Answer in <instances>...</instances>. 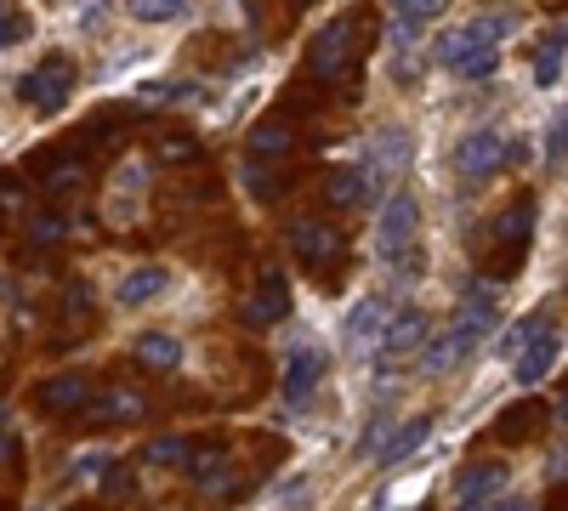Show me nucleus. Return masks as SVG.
<instances>
[{
  "label": "nucleus",
  "mask_w": 568,
  "mask_h": 511,
  "mask_svg": "<svg viewBox=\"0 0 568 511\" xmlns=\"http://www.w3.org/2000/svg\"><path fill=\"white\" fill-rule=\"evenodd\" d=\"M426 432H432V415H415V421H398L392 426V443H381V455L375 460H404V455H415V449H421L426 443Z\"/></svg>",
  "instance_id": "obj_22"
},
{
  "label": "nucleus",
  "mask_w": 568,
  "mask_h": 511,
  "mask_svg": "<svg viewBox=\"0 0 568 511\" xmlns=\"http://www.w3.org/2000/svg\"><path fill=\"white\" fill-rule=\"evenodd\" d=\"M165 290H171V273H165V267H137V273L120 279L114 301H120V307H148V301H160Z\"/></svg>",
  "instance_id": "obj_19"
},
{
  "label": "nucleus",
  "mask_w": 568,
  "mask_h": 511,
  "mask_svg": "<svg viewBox=\"0 0 568 511\" xmlns=\"http://www.w3.org/2000/svg\"><path fill=\"white\" fill-rule=\"evenodd\" d=\"M409 131L404 125H387V131H375L370 137V148H364V165H358V177H364V199H375L381 188H387L398 171L409 165Z\"/></svg>",
  "instance_id": "obj_1"
},
{
  "label": "nucleus",
  "mask_w": 568,
  "mask_h": 511,
  "mask_svg": "<svg viewBox=\"0 0 568 511\" xmlns=\"http://www.w3.org/2000/svg\"><path fill=\"white\" fill-rule=\"evenodd\" d=\"M449 0H398V40H415L421 35V23L444 18Z\"/></svg>",
  "instance_id": "obj_25"
},
{
  "label": "nucleus",
  "mask_w": 568,
  "mask_h": 511,
  "mask_svg": "<svg viewBox=\"0 0 568 511\" xmlns=\"http://www.w3.org/2000/svg\"><path fill=\"white\" fill-rule=\"evenodd\" d=\"M375 398H381V409H375V415H370V426H364V438H358V460H364V455H381V438H387V432H392V409H387V392H375Z\"/></svg>",
  "instance_id": "obj_27"
},
{
  "label": "nucleus",
  "mask_w": 568,
  "mask_h": 511,
  "mask_svg": "<svg viewBox=\"0 0 568 511\" xmlns=\"http://www.w3.org/2000/svg\"><path fill=\"white\" fill-rule=\"evenodd\" d=\"M540 421H546V409L529 398V404H517V409H506V415H500V438H506V443H523Z\"/></svg>",
  "instance_id": "obj_26"
},
{
  "label": "nucleus",
  "mask_w": 568,
  "mask_h": 511,
  "mask_svg": "<svg viewBox=\"0 0 568 511\" xmlns=\"http://www.w3.org/2000/svg\"><path fill=\"white\" fill-rule=\"evenodd\" d=\"M426 335H432V324H426L421 307H404V313L387 318V330H381V341H375V358H387V364H398V358L421 353Z\"/></svg>",
  "instance_id": "obj_9"
},
{
  "label": "nucleus",
  "mask_w": 568,
  "mask_h": 511,
  "mask_svg": "<svg viewBox=\"0 0 568 511\" xmlns=\"http://www.w3.org/2000/svg\"><path fill=\"white\" fill-rule=\"evenodd\" d=\"M63 233H69L63 216H35V222H29V245H57Z\"/></svg>",
  "instance_id": "obj_37"
},
{
  "label": "nucleus",
  "mask_w": 568,
  "mask_h": 511,
  "mask_svg": "<svg viewBox=\"0 0 568 511\" xmlns=\"http://www.w3.org/2000/svg\"><path fill=\"white\" fill-rule=\"evenodd\" d=\"M472 347H478V335H472V330H455V324H449V330L421 353V370H426V375H449V370H461L466 358H472Z\"/></svg>",
  "instance_id": "obj_15"
},
{
  "label": "nucleus",
  "mask_w": 568,
  "mask_h": 511,
  "mask_svg": "<svg viewBox=\"0 0 568 511\" xmlns=\"http://www.w3.org/2000/svg\"><path fill=\"white\" fill-rule=\"evenodd\" d=\"M500 159H506V142H500L495 125H483V131H472V137L455 142V177L461 182H483L500 171Z\"/></svg>",
  "instance_id": "obj_8"
},
{
  "label": "nucleus",
  "mask_w": 568,
  "mask_h": 511,
  "mask_svg": "<svg viewBox=\"0 0 568 511\" xmlns=\"http://www.w3.org/2000/svg\"><path fill=\"white\" fill-rule=\"evenodd\" d=\"M199 86L188 80H160V86H142V103H194Z\"/></svg>",
  "instance_id": "obj_31"
},
{
  "label": "nucleus",
  "mask_w": 568,
  "mask_h": 511,
  "mask_svg": "<svg viewBox=\"0 0 568 511\" xmlns=\"http://www.w3.org/2000/svg\"><path fill=\"white\" fill-rule=\"evenodd\" d=\"M188 477H194L199 494H222L228 489V449L222 443H205V449H188Z\"/></svg>",
  "instance_id": "obj_16"
},
{
  "label": "nucleus",
  "mask_w": 568,
  "mask_h": 511,
  "mask_svg": "<svg viewBox=\"0 0 568 511\" xmlns=\"http://www.w3.org/2000/svg\"><path fill=\"white\" fill-rule=\"evenodd\" d=\"M142 460H148V466H182V460H188V438H177V432H171V438H154L142 449Z\"/></svg>",
  "instance_id": "obj_30"
},
{
  "label": "nucleus",
  "mask_w": 568,
  "mask_h": 511,
  "mask_svg": "<svg viewBox=\"0 0 568 511\" xmlns=\"http://www.w3.org/2000/svg\"><path fill=\"white\" fill-rule=\"evenodd\" d=\"M563 142H568V125H563V114H557L551 131H546V165L551 171H563Z\"/></svg>",
  "instance_id": "obj_38"
},
{
  "label": "nucleus",
  "mask_w": 568,
  "mask_h": 511,
  "mask_svg": "<svg viewBox=\"0 0 568 511\" xmlns=\"http://www.w3.org/2000/svg\"><path fill=\"white\" fill-rule=\"evenodd\" d=\"M18 97L29 108H40V114H57V108L74 97V63L69 57H46L40 69H29L18 80Z\"/></svg>",
  "instance_id": "obj_5"
},
{
  "label": "nucleus",
  "mask_w": 568,
  "mask_h": 511,
  "mask_svg": "<svg viewBox=\"0 0 568 511\" xmlns=\"http://www.w3.org/2000/svg\"><path fill=\"white\" fill-rule=\"evenodd\" d=\"M540 324H546V318H540V313H529V318H517L512 330H506V335H500V341H495V353L506 358V364H512V358L523 353V347H529V335L540 330Z\"/></svg>",
  "instance_id": "obj_28"
},
{
  "label": "nucleus",
  "mask_w": 568,
  "mask_h": 511,
  "mask_svg": "<svg viewBox=\"0 0 568 511\" xmlns=\"http://www.w3.org/2000/svg\"><path fill=\"white\" fill-rule=\"evenodd\" d=\"M455 74L461 80H489L495 74V52H478V57H466V63H455Z\"/></svg>",
  "instance_id": "obj_39"
},
{
  "label": "nucleus",
  "mask_w": 568,
  "mask_h": 511,
  "mask_svg": "<svg viewBox=\"0 0 568 511\" xmlns=\"http://www.w3.org/2000/svg\"><path fill=\"white\" fill-rule=\"evenodd\" d=\"M80 177H86V165H80V159H63L57 171H46V194H69Z\"/></svg>",
  "instance_id": "obj_36"
},
{
  "label": "nucleus",
  "mask_w": 568,
  "mask_h": 511,
  "mask_svg": "<svg viewBox=\"0 0 568 511\" xmlns=\"http://www.w3.org/2000/svg\"><path fill=\"white\" fill-rule=\"evenodd\" d=\"M353 46H358V12H341V18H330L319 29L313 52H307V69L319 80H341V69L353 63Z\"/></svg>",
  "instance_id": "obj_2"
},
{
  "label": "nucleus",
  "mask_w": 568,
  "mask_h": 511,
  "mask_svg": "<svg viewBox=\"0 0 568 511\" xmlns=\"http://www.w3.org/2000/svg\"><path fill=\"white\" fill-rule=\"evenodd\" d=\"M506 466L500 460H472L466 472H455V511H489L506 494Z\"/></svg>",
  "instance_id": "obj_7"
},
{
  "label": "nucleus",
  "mask_w": 568,
  "mask_h": 511,
  "mask_svg": "<svg viewBox=\"0 0 568 511\" xmlns=\"http://www.w3.org/2000/svg\"><path fill=\"white\" fill-rule=\"evenodd\" d=\"M557 358H563V335L551 330V324H540V330L529 335V347L512 358V375H517V387H540L551 370H557Z\"/></svg>",
  "instance_id": "obj_11"
},
{
  "label": "nucleus",
  "mask_w": 568,
  "mask_h": 511,
  "mask_svg": "<svg viewBox=\"0 0 568 511\" xmlns=\"http://www.w3.org/2000/svg\"><path fill=\"white\" fill-rule=\"evenodd\" d=\"M563 46H568V35H563V23H557L546 35V46H540V57H534V86L540 91H551L563 80Z\"/></svg>",
  "instance_id": "obj_23"
},
{
  "label": "nucleus",
  "mask_w": 568,
  "mask_h": 511,
  "mask_svg": "<svg viewBox=\"0 0 568 511\" xmlns=\"http://www.w3.org/2000/svg\"><path fill=\"white\" fill-rule=\"evenodd\" d=\"M125 6H131L137 23H171V18L188 12V0H125Z\"/></svg>",
  "instance_id": "obj_29"
},
{
  "label": "nucleus",
  "mask_w": 568,
  "mask_h": 511,
  "mask_svg": "<svg viewBox=\"0 0 568 511\" xmlns=\"http://www.w3.org/2000/svg\"><path fill=\"white\" fill-rule=\"evenodd\" d=\"M108 500H125V494H131V477H125V472H108Z\"/></svg>",
  "instance_id": "obj_41"
},
{
  "label": "nucleus",
  "mask_w": 568,
  "mask_h": 511,
  "mask_svg": "<svg viewBox=\"0 0 568 511\" xmlns=\"http://www.w3.org/2000/svg\"><path fill=\"white\" fill-rule=\"evenodd\" d=\"M80 409H86V421H91V426H120V421H137V415H142L148 404H142V398H137L131 387H114V392H103L97 404L86 398Z\"/></svg>",
  "instance_id": "obj_18"
},
{
  "label": "nucleus",
  "mask_w": 568,
  "mask_h": 511,
  "mask_svg": "<svg viewBox=\"0 0 568 511\" xmlns=\"http://www.w3.org/2000/svg\"><path fill=\"white\" fill-rule=\"evenodd\" d=\"M415 228H421L415 194H387V205L375 216V256H381V262H398L409 250V239H415Z\"/></svg>",
  "instance_id": "obj_4"
},
{
  "label": "nucleus",
  "mask_w": 568,
  "mask_h": 511,
  "mask_svg": "<svg viewBox=\"0 0 568 511\" xmlns=\"http://www.w3.org/2000/svg\"><path fill=\"white\" fill-rule=\"evenodd\" d=\"M12 460H18V438H6V432H0V466H12Z\"/></svg>",
  "instance_id": "obj_42"
},
{
  "label": "nucleus",
  "mask_w": 568,
  "mask_h": 511,
  "mask_svg": "<svg viewBox=\"0 0 568 511\" xmlns=\"http://www.w3.org/2000/svg\"><path fill=\"white\" fill-rule=\"evenodd\" d=\"M392 318V301L387 296H364L347 307V318H341V341H347V353L353 358H375V341H381V330H387Z\"/></svg>",
  "instance_id": "obj_6"
},
{
  "label": "nucleus",
  "mask_w": 568,
  "mask_h": 511,
  "mask_svg": "<svg viewBox=\"0 0 568 511\" xmlns=\"http://www.w3.org/2000/svg\"><path fill=\"white\" fill-rule=\"evenodd\" d=\"M142 188H148V165H142V159L120 165V177H114V199H125V194H142Z\"/></svg>",
  "instance_id": "obj_35"
},
{
  "label": "nucleus",
  "mask_w": 568,
  "mask_h": 511,
  "mask_svg": "<svg viewBox=\"0 0 568 511\" xmlns=\"http://www.w3.org/2000/svg\"><path fill=\"white\" fill-rule=\"evenodd\" d=\"M290 148H296V131H290L284 120H262V125H250V159H267V154L284 159Z\"/></svg>",
  "instance_id": "obj_21"
},
{
  "label": "nucleus",
  "mask_w": 568,
  "mask_h": 511,
  "mask_svg": "<svg viewBox=\"0 0 568 511\" xmlns=\"http://www.w3.org/2000/svg\"><path fill=\"white\" fill-rule=\"evenodd\" d=\"M506 29H512V18H506V12H478V18H466L461 29H449L444 46H438V57L455 69V63H466V57L495 52L500 40H506Z\"/></svg>",
  "instance_id": "obj_3"
},
{
  "label": "nucleus",
  "mask_w": 568,
  "mask_h": 511,
  "mask_svg": "<svg viewBox=\"0 0 568 511\" xmlns=\"http://www.w3.org/2000/svg\"><path fill=\"white\" fill-rule=\"evenodd\" d=\"M284 313H290V279H284L279 267H267L245 301V324H279Z\"/></svg>",
  "instance_id": "obj_13"
},
{
  "label": "nucleus",
  "mask_w": 568,
  "mask_h": 511,
  "mask_svg": "<svg viewBox=\"0 0 568 511\" xmlns=\"http://www.w3.org/2000/svg\"><path fill=\"white\" fill-rule=\"evenodd\" d=\"M324 375V347H313V341H296V347H284V370H279V392L284 404H302L307 392H313V381Z\"/></svg>",
  "instance_id": "obj_10"
},
{
  "label": "nucleus",
  "mask_w": 568,
  "mask_h": 511,
  "mask_svg": "<svg viewBox=\"0 0 568 511\" xmlns=\"http://www.w3.org/2000/svg\"><path fill=\"white\" fill-rule=\"evenodd\" d=\"M290 250L307 267H330L341 256V233L330 222H319V216H302V222H290Z\"/></svg>",
  "instance_id": "obj_12"
},
{
  "label": "nucleus",
  "mask_w": 568,
  "mask_h": 511,
  "mask_svg": "<svg viewBox=\"0 0 568 511\" xmlns=\"http://www.w3.org/2000/svg\"><path fill=\"white\" fill-rule=\"evenodd\" d=\"M114 472V455H108V449H86V455L74 460V477H80V483H97V477H108Z\"/></svg>",
  "instance_id": "obj_33"
},
{
  "label": "nucleus",
  "mask_w": 568,
  "mask_h": 511,
  "mask_svg": "<svg viewBox=\"0 0 568 511\" xmlns=\"http://www.w3.org/2000/svg\"><path fill=\"white\" fill-rule=\"evenodd\" d=\"M534 222H540V211H534V199L523 194L517 205H506V211L495 216V239L506 250H529V239H534Z\"/></svg>",
  "instance_id": "obj_17"
},
{
  "label": "nucleus",
  "mask_w": 568,
  "mask_h": 511,
  "mask_svg": "<svg viewBox=\"0 0 568 511\" xmlns=\"http://www.w3.org/2000/svg\"><path fill=\"white\" fill-rule=\"evenodd\" d=\"M324 194H330V205H336V211L364 205V177H358V165H336V171H330V182H324Z\"/></svg>",
  "instance_id": "obj_24"
},
{
  "label": "nucleus",
  "mask_w": 568,
  "mask_h": 511,
  "mask_svg": "<svg viewBox=\"0 0 568 511\" xmlns=\"http://www.w3.org/2000/svg\"><path fill=\"white\" fill-rule=\"evenodd\" d=\"M131 353H137V364H148V370H177L182 364V341L165 330H148L131 341Z\"/></svg>",
  "instance_id": "obj_20"
},
{
  "label": "nucleus",
  "mask_w": 568,
  "mask_h": 511,
  "mask_svg": "<svg viewBox=\"0 0 568 511\" xmlns=\"http://www.w3.org/2000/svg\"><path fill=\"white\" fill-rule=\"evenodd\" d=\"M86 398H91V381H86L80 370L52 375V381H40V392H35V404L46 409V415H74Z\"/></svg>",
  "instance_id": "obj_14"
},
{
  "label": "nucleus",
  "mask_w": 568,
  "mask_h": 511,
  "mask_svg": "<svg viewBox=\"0 0 568 511\" xmlns=\"http://www.w3.org/2000/svg\"><path fill=\"white\" fill-rule=\"evenodd\" d=\"M194 154H199V142L188 137V131H165V137H160V159H165V165H177V159H194Z\"/></svg>",
  "instance_id": "obj_34"
},
{
  "label": "nucleus",
  "mask_w": 568,
  "mask_h": 511,
  "mask_svg": "<svg viewBox=\"0 0 568 511\" xmlns=\"http://www.w3.org/2000/svg\"><path fill=\"white\" fill-rule=\"evenodd\" d=\"M23 35H29V29H23V18H0V52H6V46H18Z\"/></svg>",
  "instance_id": "obj_40"
},
{
  "label": "nucleus",
  "mask_w": 568,
  "mask_h": 511,
  "mask_svg": "<svg viewBox=\"0 0 568 511\" xmlns=\"http://www.w3.org/2000/svg\"><path fill=\"white\" fill-rule=\"evenodd\" d=\"M245 188H250V194H256V199H279V194H284V177H279V171L267 177L262 165L250 159V165H245Z\"/></svg>",
  "instance_id": "obj_32"
},
{
  "label": "nucleus",
  "mask_w": 568,
  "mask_h": 511,
  "mask_svg": "<svg viewBox=\"0 0 568 511\" xmlns=\"http://www.w3.org/2000/svg\"><path fill=\"white\" fill-rule=\"evenodd\" d=\"M489 511H534V506H529V500H506V494H500V500H495Z\"/></svg>",
  "instance_id": "obj_43"
}]
</instances>
